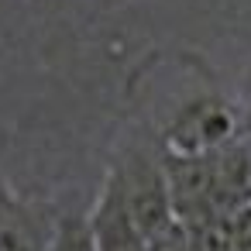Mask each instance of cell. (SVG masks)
<instances>
[{
  "instance_id": "2",
  "label": "cell",
  "mask_w": 251,
  "mask_h": 251,
  "mask_svg": "<svg viewBox=\"0 0 251 251\" xmlns=\"http://www.w3.org/2000/svg\"><path fill=\"white\" fill-rule=\"evenodd\" d=\"M165 158V176H169V196L179 224H200L206 217L227 213L220 203V186H217V165L213 151H172L162 145Z\"/></svg>"
},
{
  "instance_id": "7",
  "label": "cell",
  "mask_w": 251,
  "mask_h": 251,
  "mask_svg": "<svg viewBox=\"0 0 251 251\" xmlns=\"http://www.w3.org/2000/svg\"><path fill=\"white\" fill-rule=\"evenodd\" d=\"M148 251H193V241H189V230L186 224H172L169 230H162L158 237L148 241Z\"/></svg>"
},
{
  "instance_id": "6",
  "label": "cell",
  "mask_w": 251,
  "mask_h": 251,
  "mask_svg": "<svg viewBox=\"0 0 251 251\" xmlns=\"http://www.w3.org/2000/svg\"><path fill=\"white\" fill-rule=\"evenodd\" d=\"M49 251H97L93 234H90V220L76 217V213H59Z\"/></svg>"
},
{
  "instance_id": "3",
  "label": "cell",
  "mask_w": 251,
  "mask_h": 251,
  "mask_svg": "<svg viewBox=\"0 0 251 251\" xmlns=\"http://www.w3.org/2000/svg\"><path fill=\"white\" fill-rule=\"evenodd\" d=\"M230 138H237L234 110L227 103L206 97V100H196L176 114V121L165 134V148H172V151H213V148L227 145Z\"/></svg>"
},
{
  "instance_id": "4",
  "label": "cell",
  "mask_w": 251,
  "mask_h": 251,
  "mask_svg": "<svg viewBox=\"0 0 251 251\" xmlns=\"http://www.w3.org/2000/svg\"><path fill=\"white\" fill-rule=\"evenodd\" d=\"M86 220H90V234H93L97 251H148V241L138 230V224L131 220L110 176L103 179L100 196H97L93 210L86 213Z\"/></svg>"
},
{
  "instance_id": "9",
  "label": "cell",
  "mask_w": 251,
  "mask_h": 251,
  "mask_svg": "<svg viewBox=\"0 0 251 251\" xmlns=\"http://www.w3.org/2000/svg\"><path fill=\"white\" fill-rule=\"evenodd\" d=\"M14 200H18V196H11V193H7L4 186H0V224H4V217L11 213V206H14Z\"/></svg>"
},
{
  "instance_id": "5",
  "label": "cell",
  "mask_w": 251,
  "mask_h": 251,
  "mask_svg": "<svg viewBox=\"0 0 251 251\" xmlns=\"http://www.w3.org/2000/svg\"><path fill=\"white\" fill-rule=\"evenodd\" d=\"M55 234V217L14 200L11 213L0 224V251H49Z\"/></svg>"
},
{
  "instance_id": "8",
  "label": "cell",
  "mask_w": 251,
  "mask_h": 251,
  "mask_svg": "<svg viewBox=\"0 0 251 251\" xmlns=\"http://www.w3.org/2000/svg\"><path fill=\"white\" fill-rule=\"evenodd\" d=\"M230 241H234V251H251V203L230 213Z\"/></svg>"
},
{
  "instance_id": "1",
  "label": "cell",
  "mask_w": 251,
  "mask_h": 251,
  "mask_svg": "<svg viewBox=\"0 0 251 251\" xmlns=\"http://www.w3.org/2000/svg\"><path fill=\"white\" fill-rule=\"evenodd\" d=\"M107 176L114 179L131 220L138 224V230L145 234V241L158 237L162 230H169L176 224V210H172V196H169V176H165V158L162 151L151 148H127L110 169Z\"/></svg>"
}]
</instances>
